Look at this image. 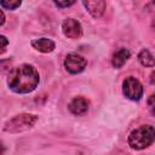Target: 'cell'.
<instances>
[{"mask_svg": "<svg viewBox=\"0 0 155 155\" xmlns=\"http://www.w3.org/2000/svg\"><path fill=\"white\" fill-rule=\"evenodd\" d=\"M84 7L86 8V11L93 17V18H101L105 11V1L103 0H84L82 1Z\"/></svg>", "mask_w": 155, "mask_h": 155, "instance_id": "8", "label": "cell"}, {"mask_svg": "<svg viewBox=\"0 0 155 155\" xmlns=\"http://www.w3.org/2000/svg\"><path fill=\"white\" fill-rule=\"evenodd\" d=\"M31 47L41 53H51L56 48V42L48 38H39L30 41Z\"/></svg>", "mask_w": 155, "mask_h": 155, "instance_id": "9", "label": "cell"}, {"mask_svg": "<svg viewBox=\"0 0 155 155\" xmlns=\"http://www.w3.org/2000/svg\"><path fill=\"white\" fill-rule=\"evenodd\" d=\"M22 5V1H10V0H0V6L4 10L8 11H15Z\"/></svg>", "mask_w": 155, "mask_h": 155, "instance_id": "12", "label": "cell"}, {"mask_svg": "<svg viewBox=\"0 0 155 155\" xmlns=\"http://www.w3.org/2000/svg\"><path fill=\"white\" fill-rule=\"evenodd\" d=\"M62 31L69 39H79L82 35V25L78 19L68 17L62 22Z\"/></svg>", "mask_w": 155, "mask_h": 155, "instance_id": "6", "label": "cell"}, {"mask_svg": "<svg viewBox=\"0 0 155 155\" xmlns=\"http://www.w3.org/2000/svg\"><path fill=\"white\" fill-rule=\"evenodd\" d=\"M54 6L58 7V8H67V7H70L75 4L74 0H70V1H53Z\"/></svg>", "mask_w": 155, "mask_h": 155, "instance_id": "14", "label": "cell"}, {"mask_svg": "<svg viewBox=\"0 0 155 155\" xmlns=\"http://www.w3.org/2000/svg\"><path fill=\"white\" fill-rule=\"evenodd\" d=\"M5 153V145L2 144V142H0V155H4Z\"/></svg>", "mask_w": 155, "mask_h": 155, "instance_id": "17", "label": "cell"}, {"mask_svg": "<svg viewBox=\"0 0 155 155\" xmlns=\"http://www.w3.org/2000/svg\"><path fill=\"white\" fill-rule=\"evenodd\" d=\"M131 57V52L128 48H125V47H121L119 50H116L114 53H113V57H111V65L115 68V69H120L125 65V63L130 59Z\"/></svg>", "mask_w": 155, "mask_h": 155, "instance_id": "10", "label": "cell"}, {"mask_svg": "<svg viewBox=\"0 0 155 155\" xmlns=\"http://www.w3.org/2000/svg\"><path fill=\"white\" fill-rule=\"evenodd\" d=\"M40 82V74L38 69L28 63H23L8 73L7 87L18 94H27L33 92Z\"/></svg>", "mask_w": 155, "mask_h": 155, "instance_id": "1", "label": "cell"}, {"mask_svg": "<svg viewBox=\"0 0 155 155\" xmlns=\"http://www.w3.org/2000/svg\"><path fill=\"white\" fill-rule=\"evenodd\" d=\"M88 109H90V101L82 96H76L68 103V110L75 116L85 115L88 111Z\"/></svg>", "mask_w": 155, "mask_h": 155, "instance_id": "7", "label": "cell"}, {"mask_svg": "<svg viewBox=\"0 0 155 155\" xmlns=\"http://www.w3.org/2000/svg\"><path fill=\"white\" fill-rule=\"evenodd\" d=\"M10 41L5 35H0V54H4L7 51V46H8Z\"/></svg>", "mask_w": 155, "mask_h": 155, "instance_id": "13", "label": "cell"}, {"mask_svg": "<svg viewBox=\"0 0 155 155\" xmlns=\"http://www.w3.org/2000/svg\"><path fill=\"white\" fill-rule=\"evenodd\" d=\"M155 97H154V94H150L149 96V98H148V101H147V103H148V108H149V110H150V113L154 115V107H155Z\"/></svg>", "mask_w": 155, "mask_h": 155, "instance_id": "15", "label": "cell"}, {"mask_svg": "<svg viewBox=\"0 0 155 155\" xmlns=\"http://www.w3.org/2000/svg\"><path fill=\"white\" fill-rule=\"evenodd\" d=\"M155 139V130L153 125H140L131 131L127 138V143L133 150H143L149 148Z\"/></svg>", "mask_w": 155, "mask_h": 155, "instance_id": "2", "label": "cell"}, {"mask_svg": "<svg viewBox=\"0 0 155 155\" xmlns=\"http://www.w3.org/2000/svg\"><path fill=\"white\" fill-rule=\"evenodd\" d=\"M63 65L69 74L76 75V74H80L85 70V68L87 67V59L85 57H82L81 54L71 52V53H68L65 56Z\"/></svg>", "mask_w": 155, "mask_h": 155, "instance_id": "5", "label": "cell"}, {"mask_svg": "<svg viewBox=\"0 0 155 155\" xmlns=\"http://www.w3.org/2000/svg\"><path fill=\"white\" fill-rule=\"evenodd\" d=\"M122 93L127 99L133 101V102H138L142 99L143 93H144L143 85L137 78L127 76L122 81Z\"/></svg>", "mask_w": 155, "mask_h": 155, "instance_id": "4", "label": "cell"}, {"mask_svg": "<svg viewBox=\"0 0 155 155\" xmlns=\"http://www.w3.org/2000/svg\"><path fill=\"white\" fill-rule=\"evenodd\" d=\"M138 62L143 65V67H148V68H153L155 62H154V56L150 52L149 48H142L138 53Z\"/></svg>", "mask_w": 155, "mask_h": 155, "instance_id": "11", "label": "cell"}, {"mask_svg": "<svg viewBox=\"0 0 155 155\" xmlns=\"http://www.w3.org/2000/svg\"><path fill=\"white\" fill-rule=\"evenodd\" d=\"M5 22H6L5 13H4V11H2V10H0V27H1V25H4V24H5Z\"/></svg>", "mask_w": 155, "mask_h": 155, "instance_id": "16", "label": "cell"}, {"mask_svg": "<svg viewBox=\"0 0 155 155\" xmlns=\"http://www.w3.org/2000/svg\"><path fill=\"white\" fill-rule=\"evenodd\" d=\"M150 82H151V85H154V71H151V75H150Z\"/></svg>", "mask_w": 155, "mask_h": 155, "instance_id": "18", "label": "cell"}, {"mask_svg": "<svg viewBox=\"0 0 155 155\" xmlns=\"http://www.w3.org/2000/svg\"><path fill=\"white\" fill-rule=\"evenodd\" d=\"M39 116L36 114H31V113H21L17 114L15 116H12L11 119H8L2 127L4 132L7 133H19V132H24L28 131L30 128H33L35 126V124L38 122Z\"/></svg>", "mask_w": 155, "mask_h": 155, "instance_id": "3", "label": "cell"}]
</instances>
